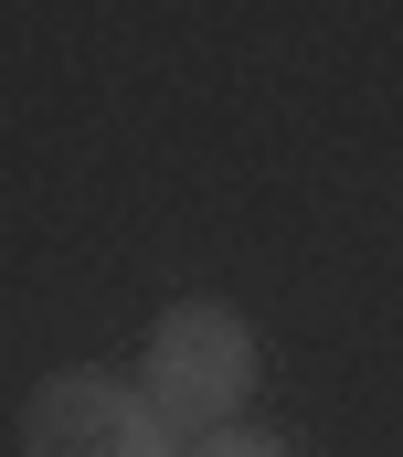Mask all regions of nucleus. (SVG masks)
Wrapping results in <instances>:
<instances>
[{
	"label": "nucleus",
	"instance_id": "2",
	"mask_svg": "<svg viewBox=\"0 0 403 457\" xmlns=\"http://www.w3.org/2000/svg\"><path fill=\"white\" fill-rule=\"evenodd\" d=\"M21 457H181V436L149 415L138 383L75 361V372H43V383H32V404H21Z\"/></svg>",
	"mask_w": 403,
	"mask_h": 457
},
{
	"label": "nucleus",
	"instance_id": "1",
	"mask_svg": "<svg viewBox=\"0 0 403 457\" xmlns=\"http://www.w3.org/2000/svg\"><path fill=\"white\" fill-rule=\"evenodd\" d=\"M255 383H266V341H255V320H244L234 298H181V309L149 320L138 394H149V415H160L170 436L234 426V415L255 404Z\"/></svg>",
	"mask_w": 403,
	"mask_h": 457
},
{
	"label": "nucleus",
	"instance_id": "3",
	"mask_svg": "<svg viewBox=\"0 0 403 457\" xmlns=\"http://www.w3.org/2000/svg\"><path fill=\"white\" fill-rule=\"evenodd\" d=\"M181 457H298L276 426H255V415H234V426H212V436H181Z\"/></svg>",
	"mask_w": 403,
	"mask_h": 457
}]
</instances>
